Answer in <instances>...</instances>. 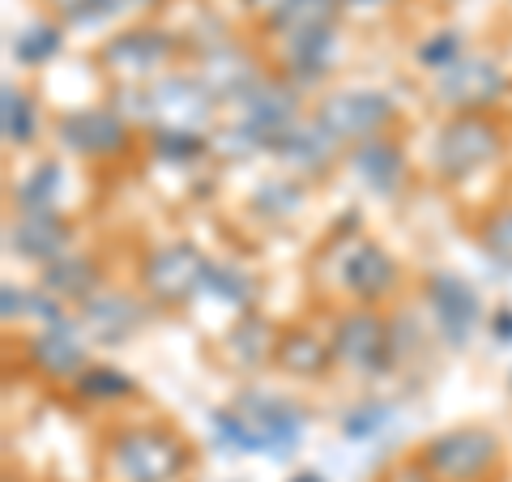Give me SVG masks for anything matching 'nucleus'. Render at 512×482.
Wrapping results in <instances>:
<instances>
[{
  "label": "nucleus",
  "mask_w": 512,
  "mask_h": 482,
  "mask_svg": "<svg viewBox=\"0 0 512 482\" xmlns=\"http://www.w3.org/2000/svg\"><path fill=\"white\" fill-rule=\"evenodd\" d=\"M338 13V0H278L274 26L291 35H308V30H325V22Z\"/></svg>",
  "instance_id": "1"
},
{
  "label": "nucleus",
  "mask_w": 512,
  "mask_h": 482,
  "mask_svg": "<svg viewBox=\"0 0 512 482\" xmlns=\"http://www.w3.org/2000/svg\"><path fill=\"white\" fill-rule=\"evenodd\" d=\"M320 120L338 124L342 133H363V128L384 120V99H372V94H346V99H333L325 111H320Z\"/></svg>",
  "instance_id": "2"
},
{
  "label": "nucleus",
  "mask_w": 512,
  "mask_h": 482,
  "mask_svg": "<svg viewBox=\"0 0 512 482\" xmlns=\"http://www.w3.org/2000/svg\"><path fill=\"white\" fill-rule=\"evenodd\" d=\"M491 133L483 124H457V128H448V137H444V158L453 163V171H466L470 163H478V158H487L495 146H474V141H487Z\"/></svg>",
  "instance_id": "3"
},
{
  "label": "nucleus",
  "mask_w": 512,
  "mask_h": 482,
  "mask_svg": "<svg viewBox=\"0 0 512 482\" xmlns=\"http://www.w3.org/2000/svg\"><path fill=\"white\" fill-rule=\"evenodd\" d=\"M338 346L346 350L350 359H367L380 346V325H376V320H367V316L350 320V325L342 329V337H338Z\"/></svg>",
  "instance_id": "4"
},
{
  "label": "nucleus",
  "mask_w": 512,
  "mask_h": 482,
  "mask_svg": "<svg viewBox=\"0 0 512 482\" xmlns=\"http://www.w3.org/2000/svg\"><path fill=\"white\" fill-rule=\"evenodd\" d=\"M30 133V111L18 94H9V137H26Z\"/></svg>",
  "instance_id": "5"
},
{
  "label": "nucleus",
  "mask_w": 512,
  "mask_h": 482,
  "mask_svg": "<svg viewBox=\"0 0 512 482\" xmlns=\"http://www.w3.org/2000/svg\"><path fill=\"white\" fill-rule=\"evenodd\" d=\"M491 248L500 252V256H508V261H512V214H508V218H500V222H495V231H491Z\"/></svg>",
  "instance_id": "6"
}]
</instances>
